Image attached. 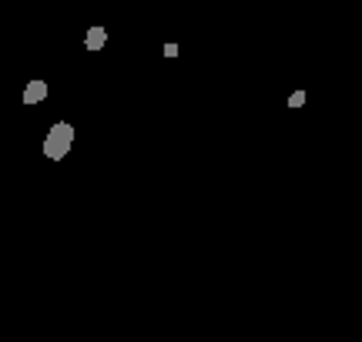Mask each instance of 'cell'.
<instances>
[{"label": "cell", "instance_id": "obj_4", "mask_svg": "<svg viewBox=\"0 0 362 342\" xmlns=\"http://www.w3.org/2000/svg\"><path fill=\"white\" fill-rule=\"evenodd\" d=\"M305 105V91H292L288 94V107H302Z\"/></svg>", "mask_w": 362, "mask_h": 342}, {"label": "cell", "instance_id": "obj_3", "mask_svg": "<svg viewBox=\"0 0 362 342\" xmlns=\"http://www.w3.org/2000/svg\"><path fill=\"white\" fill-rule=\"evenodd\" d=\"M104 44H107V27H101V24L88 27V34H84V47H88V51H104Z\"/></svg>", "mask_w": 362, "mask_h": 342}, {"label": "cell", "instance_id": "obj_5", "mask_svg": "<svg viewBox=\"0 0 362 342\" xmlns=\"http://www.w3.org/2000/svg\"><path fill=\"white\" fill-rule=\"evenodd\" d=\"M178 54H181L178 44H165V57H178Z\"/></svg>", "mask_w": 362, "mask_h": 342}, {"label": "cell", "instance_id": "obj_2", "mask_svg": "<svg viewBox=\"0 0 362 342\" xmlns=\"http://www.w3.org/2000/svg\"><path fill=\"white\" fill-rule=\"evenodd\" d=\"M47 94H51L47 81L34 78V81H30V84L24 88V105H40V101H47Z\"/></svg>", "mask_w": 362, "mask_h": 342}, {"label": "cell", "instance_id": "obj_1", "mask_svg": "<svg viewBox=\"0 0 362 342\" xmlns=\"http://www.w3.org/2000/svg\"><path fill=\"white\" fill-rule=\"evenodd\" d=\"M44 158L47 161H61L67 158V151L74 148V124L71 121H57L51 131H47V138H44Z\"/></svg>", "mask_w": 362, "mask_h": 342}]
</instances>
